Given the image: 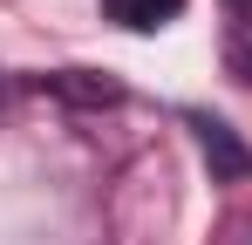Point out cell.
<instances>
[{"instance_id": "cell-1", "label": "cell", "mask_w": 252, "mask_h": 245, "mask_svg": "<svg viewBox=\"0 0 252 245\" xmlns=\"http://www.w3.org/2000/svg\"><path fill=\"white\" fill-rule=\"evenodd\" d=\"M191 129H198V143H205V157H211V177H225V184H232V177H246V170H252V157L232 143V129H225V122L191 116Z\"/></svg>"}, {"instance_id": "cell-2", "label": "cell", "mask_w": 252, "mask_h": 245, "mask_svg": "<svg viewBox=\"0 0 252 245\" xmlns=\"http://www.w3.org/2000/svg\"><path fill=\"white\" fill-rule=\"evenodd\" d=\"M102 7H109V21H123L136 34H143V28H164L170 14H177V0H102Z\"/></svg>"}]
</instances>
